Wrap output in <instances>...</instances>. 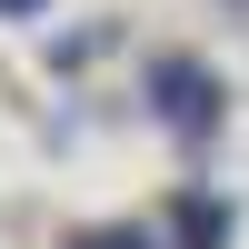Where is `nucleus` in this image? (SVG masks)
Returning <instances> with one entry per match:
<instances>
[{"mask_svg": "<svg viewBox=\"0 0 249 249\" xmlns=\"http://www.w3.org/2000/svg\"><path fill=\"white\" fill-rule=\"evenodd\" d=\"M150 100H160L170 130H210L219 120V80H199L190 60H150Z\"/></svg>", "mask_w": 249, "mask_h": 249, "instance_id": "obj_1", "label": "nucleus"}, {"mask_svg": "<svg viewBox=\"0 0 249 249\" xmlns=\"http://www.w3.org/2000/svg\"><path fill=\"white\" fill-rule=\"evenodd\" d=\"M179 239H190V249H219V239H230V210H219V199H179Z\"/></svg>", "mask_w": 249, "mask_h": 249, "instance_id": "obj_2", "label": "nucleus"}, {"mask_svg": "<svg viewBox=\"0 0 249 249\" xmlns=\"http://www.w3.org/2000/svg\"><path fill=\"white\" fill-rule=\"evenodd\" d=\"M70 249H160V239H150V230H80Z\"/></svg>", "mask_w": 249, "mask_h": 249, "instance_id": "obj_3", "label": "nucleus"}, {"mask_svg": "<svg viewBox=\"0 0 249 249\" xmlns=\"http://www.w3.org/2000/svg\"><path fill=\"white\" fill-rule=\"evenodd\" d=\"M30 10H50V0H0V20H30Z\"/></svg>", "mask_w": 249, "mask_h": 249, "instance_id": "obj_4", "label": "nucleus"}]
</instances>
